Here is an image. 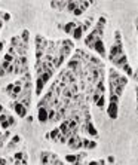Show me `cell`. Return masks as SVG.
Here are the masks:
<instances>
[{
	"mask_svg": "<svg viewBox=\"0 0 138 165\" xmlns=\"http://www.w3.org/2000/svg\"><path fill=\"white\" fill-rule=\"evenodd\" d=\"M115 45L117 46V54L115 55V58L110 61V63L115 66V68H120L125 72V76H126L128 79L129 77H132L134 80H137V73L132 70L131 67V64L128 61V57L126 54H125V49H123V39H122V33L120 30H116L115 31Z\"/></svg>",
	"mask_w": 138,
	"mask_h": 165,
	"instance_id": "6da1fadb",
	"label": "cell"
},
{
	"mask_svg": "<svg viewBox=\"0 0 138 165\" xmlns=\"http://www.w3.org/2000/svg\"><path fill=\"white\" fill-rule=\"evenodd\" d=\"M74 42L71 39H63V40H58V54H61L63 57L70 58L71 54L74 51Z\"/></svg>",
	"mask_w": 138,
	"mask_h": 165,
	"instance_id": "7a4b0ae2",
	"label": "cell"
},
{
	"mask_svg": "<svg viewBox=\"0 0 138 165\" xmlns=\"http://www.w3.org/2000/svg\"><path fill=\"white\" fill-rule=\"evenodd\" d=\"M67 147L70 149V150H74V152H77V150H82V136L80 134H73V136L70 137V138H67Z\"/></svg>",
	"mask_w": 138,
	"mask_h": 165,
	"instance_id": "3957f363",
	"label": "cell"
},
{
	"mask_svg": "<svg viewBox=\"0 0 138 165\" xmlns=\"http://www.w3.org/2000/svg\"><path fill=\"white\" fill-rule=\"evenodd\" d=\"M9 107H11L12 110L18 114V118H27V116H28V114H27V113H28V109H25L21 103L11 101V103H9Z\"/></svg>",
	"mask_w": 138,
	"mask_h": 165,
	"instance_id": "277c9868",
	"label": "cell"
},
{
	"mask_svg": "<svg viewBox=\"0 0 138 165\" xmlns=\"http://www.w3.org/2000/svg\"><path fill=\"white\" fill-rule=\"evenodd\" d=\"M85 128H86L88 138H92V140H98V138H100L98 130L95 128V125H94V122H92V120H85Z\"/></svg>",
	"mask_w": 138,
	"mask_h": 165,
	"instance_id": "5b68a950",
	"label": "cell"
},
{
	"mask_svg": "<svg viewBox=\"0 0 138 165\" xmlns=\"http://www.w3.org/2000/svg\"><path fill=\"white\" fill-rule=\"evenodd\" d=\"M91 49H94V51L97 52V54H98V55H100L101 58H105V57H107V49H105V45H104V39L97 40V42L92 45Z\"/></svg>",
	"mask_w": 138,
	"mask_h": 165,
	"instance_id": "8992f818",
	"label": "cell"
},
{
	"mask_svg": "<svg viewBox=\"0 0 138 165\" xmlns=\"http://www.w3.org/2000/svg\"><path fill=\"white\" fill-rule=\"evenodd\" d=\"M77 24H79V21H69V23H65V24H57V27L59 30H63L64 33L71 34L73 30L77 27Z\"/></svg>",
	"mask_w": 138,
	"mask_h": 165,
	"instance_id": "52a82bcc",
	"label": "cell"
},
{
	"mask_svg": "<svg viewBox=\"0 0 138 165\" xmlns=\"http://www.w3.org/2000/svg\"><path fill=\"white\" fill-rule=\"evenodd\" d=\"M46 46H48V39L43 34H36V51L45 52Z\"/></svg>",
	"mask_w": 138,
	"mask_h": 165,
	"instance_id": "ba28073f",
	"label": "cell"
},
{
	"mask_svg": "<svg viewBox=\"0 0 138 165\" xmlns=\"http://www.w3.org/2000/svg\"><path fill=\"white\" fill-rule=\"evenodd\" d=\"M107 114H109L110 119H117L119 118V104H116V103H109V106H107Z\"/></svg>",
	"mask_w": 138,
	"mask_h": 165,
	"instance_id": "9c48e42d",
	"label": "cell"
},
{
	"mask_svg": "<svg viewBox=\"0 0 138 165\" xmlns=\"http://www.w3.org/2000/svg\"><path fill=\"white\" fill-rule=\"evenodd\" d=\"M37 120H39L40 124L49 122V118H48V107H39L37 109Z\"/></svg>",
	"mask_w": 138,
	"mask_h": 165,
	"instance_id": "30bf717a",
	"label": "cell"
},
{
	"mask_svg": "<svg viewBox=\"0 0 138 165\" xmlns=\"http://www.w3.org/2000/svg\"><path fill=\"white\" fill-rule=\"evenodd\" d=\"M67 2L69 0H58V2H51L49 6H51L54 11H65L67 8Z\"/></svg>",
	"mask_w": 138,
	"mask_h": 165,
	"instance_id": "8fae6325",
	"label": "cell"
},
{
	"mask_svg": "<svg viewBox=\"0 0 138 165\" xmlns=\"http://www.w3.org/2000/svg\"><path fill=\"white\" fill-rule=\"evenodd\" d=\"M45 82L40 79V77H36V83H34V94L37 97H40L42 92H43V88H45Z\"/></svg>",
	"mask_w": 138,
	"mask_h": 165,
	"instance_id": "7c38bea8",
	"label": "cell"
},
{
	"mask_svg": "<svg viewBox=\"0 0 138 165\" xmlns=\"http://www.w3.org/2000/svg\"><path fill=\"white\" fill-rule=\"evenodd\" d=\"M94 21H95V18L94 17H89V18H86L83 23H80V27H82V31H83V34L86 33L88 30L92 27V24H94Z\"/></svg>",
	"mask_w": 138,
	"mask_h": 165,
	"instance_id": "4fadbf2b",
	"label": "cell"
},
{
	"mask_svg": "<svg viewBox=\"0 0 138 165\" xmlns=\"http://www.w3.org/2000/svg\"><path fill=\"white\" fill-rule=\"evenodd\" d=\"M0 68H2V70H5L6 74H13V72H15L13 63H8V61H2V64H0Z\"/></svg>",
	"mask_w": 138,
	"mask_h": 165,
	"instance_id": "5bb4252c",
	"label": "cell"
},
{
	"mask_svg": "<svg viewBox=\"0 0 138 165\" xmlns=\"http://www.w3.org/2000/svg\"><path fill=\"white\" fill-rule=\"evenodd\" d=\"M40 164L42 165L51 164V152H49V150H43V152H40Z\"/></svg>",
	"mask_w": 138,
	"mask_h": 165,
	"instance_id": "9a60e30c",
	"label": "cell"
},
{
	"mask_svg": "<svg viewBox=\"0 0 138 165\" xmlns=\"http://www.w3.org/2000/svg\"><path fill=\"white\" fill-rule=\"evenodd\" d=\"M71 36H73V39H74V40H82V39H83V31H82L80 23L77 24V27H76V29L73 30V33H71Z\"/></svg>",
	"mask_w": 138,
	"mask_h": 165,
	"instance_id": "2e32d148",
	"label": "cell"
},
{
	"mask_svg": "<svg viewBox=\"0 0 138 165\" xmlns=\"http://www.w3.org/2000/svg\"><path fill=\"white\" fill-rule=\"evenodd\" d=\"M59 134H61V132H59V130H58V126H57V128H54L51 132H48L45 137L48 138V140H51V141L57 143V138H58V136H59Z\"/></svg>",
	"mask_w": 138,
	"mask_h": 165,
	"instance_id": "e0dca14e",
	"label": "cell"
},
{
	"mask_svg": "<svg viewBox=\"0 0 138 165\" xmlns=\"http://www.w3.org/2000/svg\"><path fill=\"white\" fill-rule=\"evenodd\" d=\"M0 126H2V131H6V130H9V124H8V118H6V113L0 114Z\"/></svg>",
	"mask_w": 138,
	"mask_h": 165,
	"instance_id": "ac0fdd59",
	"label": "cell"
},
{
	"mask_svg": "<svg viewBox=\"0 0 138 165\" xmlns=\"http://www.w3.org/2000/svg\"><path fill=\"white\" fill-rule=\"evenodd\" d=\"M54 73H55V72H43V73H42L40 76H36V77H40V79L43 80L45 83H48V82H49V80L52 79Z\"/></svg>",
	"mask_w": 138,
	"mask_h": 165,
	"instance_id": "d6986e66",
	"label": "cell"
},
{
	"mask_svg": "<svg viewBox=\"0 0 138 165\" xmlns=\"http://www.w3.org/2000/svg\"><path fill=\"white\" fill-rule=\"evenodd\" d=\"M77 161V153H69V155H65V158H64V162L65 164H69V165H73Z\"/></svg>",
	"mask_w": 138,
	"mask_h": 165,
	"instance_id": "ffe728a7",
	"label": "cell"
},
{
	"mask_svg": "<svg viewBox=\"0 0 138 165\" xmlns=\"http://www.w3.org/2000/svg\"><path fill=\"white\" fill-rule=\"evenodd\" d=\"M105 103H107V97H105V94H103L101 97L98 98V101L95 103V104H97L98 109H101V110H103V109L105 107Z\"/></svg>",
	"mask_w": 138,
	"mask_h": 165,
	"instance_id": "44dd1931",
	"label": "cell"
},
{
	"mask_svg": "<svg viewBox=\"0 0 138 165\" xmlns=\"http://www.w3.org/2000/svg\"><path fill=\"white\" fill-rule=\"evenodd\" d=\"M5 113H6V118H8V124H9V128H13V126H17V119L12 116L9 112H6L5 110Z\"/></svg>",
	"mask_w": 138,
	"mask_h": 165,
	"instance_id": "7402d4cb",
	"label": "cell"
},
{
	"mask_svg": "<svg viewBox=\"0 0 138 165\" xmlns=\"http://www.w3.org/2000/svg\"><path fill=\"white\" fill-rule=\"evenodd\" d=\"M19 37H21V40H23L24 43H27V45H28L30 31H28V30H23V31H21V34H19Z\"/></svg>",
	"mask_w": 138,
	"mask_h": 165,
	"instance_id": "603a6c76",
	"label": "cell"
},
{
	"mask_svg": "<svg viewBox=\"0 0 138 165\" xmlns=\"http://www.w3.org/2000/svg\"><path fill=\"white\" fill-rule=\"evenodd\" d=\"M76 8H77V2H67V8H65V12L69 13H73Z\"/></svg>",
	"mask_w": 138,
	"mask_h": 165,
	"instance_id": "cb8c5ba5",
	"label": "cell"
},
{
	"mask_svg": "<svg viewBox=\"0 0 138 165\" xmlns=\"http://www.w3.org/2000/svg\"><path fill=\"white\" fill-rule=\"evenodd\" d=\"M21 42H23V40H21V37H19V34H18V36H13V37L11 39V46L12 48H18Z\"/></svg>",
	"mask_w": 138,
	"mask_h": 165,
	"instance_id": "d4e9b609",
	"label": "cell"
},
{
	"mask_svg": "<svg viewBox=\"0 0 138 165\" xmlns=\"http://www.w3.org/2000/svg\"><path fill=\"white\" fill-rule=\"evenodd\" d=\"M27 153V150L25 149H23V150H19V152H15L13 153V159H17V161H21L24 158V155Z\"/></svg>",
	"mask_w": 138,
	"mask_h": 165,
	"instance_id": "484cf974",
	"label": "cell"
},
{
	"mask_svg": "<svg viewBox=\"0 0 138 165\" xmlns=\"http://www.w3.org/2000/svg\"><path fill=\"white\" fill-rule=\"evenodd\" d=\"M91 5H94V2H77V6H79V8H82L83 11H86V9Z\"/></svg>",
	"mask_w": 138,
	"mask_h": 165,
	"instance_id": "4316f807",
	"label": "cell"
},
{
	"mask_svg": "<svg viewBox=\"0 0 138 165\" xmlns=\"http://www.w3.org/2000/svg\"><path fill=\"white\" fill-rule=\"evenodd\" d=\"M12 91H13V82H12V83H9V85H6L5 88H3V92H5L8 97L12 94Z\"/></svg>",
	"mask_w": 138,
	"mask_h": 165,
	"instance_id": "83f0119b",
	"label": "cell"
},
{
	"mask_svg": "<svg viewBox=\"0 0 138 165\" xmlns=\"http://www.w3.org/2000/svg\"><path fill=\"white\" fill-rule=\"evenodd\" d=\"M89 141H91V138H88V137H82V150H86L88 146H89Z\"/></svg>",
	"mask_w": 138,
	"mask_h": 165,
	"instance_id": "f1b7e54d",
	"label": "cell"
},
{
	"mask_svg": "<svg viewBox=\"0 0 138 165\" xmlns=\"http://www.w3.org/2000/svg\"><path fill=\"white\" fill-rule=\"evenodd\" d=\"M109 103H116V104H120V98L116 97L115 94H109Z\"/></svg>",
	"mask_w": 138,
	"mask_h": 165,
	"instance_id": "f546056e",
	"label": "cell"
},
{
	"mask_svg": "<svg viewBox=\"0 0 138 165\" xmlns=\"http://www.w3.org/2000/svg\"><path fill=\"white\" fill-rule=\"evenodd\" d=\"M83 13H85V11H83L82 8H79V6L73 11V15H74V17H80V15H83Z\"/></svg>",
	"mask_w": 138,
	"mask_h": 165,
	"instance_id": "4dcf8cb0",
	"label": "cell"
},
{
	"mask_svg": "<svg viewBox=\"0 0 138 165\" xmlns=\"http://www.w3.org/2000/svg\"><path fill=\"white\" fill-rule=\"evenodd\" d=\"M21 141V137L18 136H12V140H11V146H13V144H18V143Z\"/></svg>",
	"mask_w": 138,
	"mask_h": 165,
	"instance_id": "1f68e13d",
	"label": "cell"
},
{
	"mask_svg": "<svg viewBox=\"0 0 138 165\" xmlns=\"http://www.w3.org/2000/svg\"><path fill=\"white\" fill-rule=\"evenodd\" d=\"M97 146H98V141H95V140H91L86 150H94V149H97Z\"/></svg>",
	"mask_w": 138,
	"mask_h": 165,
	"instance_id": "d6a6232c",
	"label": "cell"
},
{
	"mask_svg": "<svg viewBox=\"0 0 138 165\" xmlns=\"http://www.w3.org/2000/svg\"><path fill=\"white\" fill-rule=\"evenodd\" d=\"M57 143H61V144H65V143H67V137H65V136H63V134H59V136H58V138H57Z\"/></svg>",
	"mask_w": 138,
	"mask_h": 165,
	"instance_id": "836d02e7",
	"label": "cell"
},
{
	"mask_svg": "<svg viewBox=\"0 0 138 165\" xmlns=\"http://www.w3.org/2000/svg\"><path fill=\"white\" fill-rule=\"evenodd\" d=\"M13 60H15V58L12 57V55H9L8 52L5 54V57H3V61H8V63H13Z\"/></svg>",
	"mask_w": 138,
	"mask_h": 165,
	"instance_id": "e575fe53",
	"label": "cell"
},
{
	"mask_svg": "<svg viewBox=\"0 0 138 165\" xmlns=\"http://www.w3.org/2000/svg\"><path fill=\"white\" fill-rule=\"evenodd\" d=\"M11 19V13H8V12H3V17H2V21L3 23H8Z\"/></svg>",
	"mask_w": 138,
	"mask_h": 165,
	"instance_id": "d590c367",
	"label": "cell"
},
{
	"mask_svg": "<svg viewBox=\"0 0 138 165\" xmlns=\"http://www.w3.org/2000/svg\"><path fill=\"white\" fill-rule=\"evenodd\" d=\"M105 162H109V164H111V165H115V156H109V158L105 159Z\"/></svg>",
	"mask_w": 138,
	"mask_h": 165,
	"instance_id": "8d00e7d4",
	"label": "cell"
},
{
	"mask_svg": "<svg viewBox=\"0 0 138 165\" xmlns=\"http://www.w3.org/2000/svg\"><path fill=\"white\" fill-rule=\"evenodd\" d=\"M73 165H88V161H76Z\"/></svg>",
	"mask_w": 138,
	"mask_h": 165,
	"instance_id": "74e56055",
	"label": "cell"
},
{
	"mask_svg": "<svg viewBox=\"0 0 138 165\" xmlns=\"http://www.w3.org/2000/svg\"><path fill=\"white\" fill-rule=\"evenodd\" d=\"M0 165H9V162L6 158H0Z\"/></svg>",
	"mask_w": 138,
	"mask_h": 165,
	"instance_id": "f35d334b",
	"label": "cell"
},
{
	"mask_svg": "<svg viewBox=\"0 0 138 165\" xmlns=\"http://www.w3.org/2000/svg\"><path fill=\"white\" fill-rule=\"evenodd\" d=\"M5 45H6V42H5V40H0V54H2V51H3Z\"/></svg>",
	"mask_w": 138,
	"mask_h": 165,
	"instance_id": "ab89813d",
	"label": "cell"
},
{
	"mask_svg": "<svg viewBox=\"0 0 138 165\" xmlns=\"http://www.w3.org/2000/svg\"><path fill=\"white\" fill-rule=\"evenodd\" d=\"M6 76V72L5 70H2V68H0V77H5Z\"/></svg>",
	"mask_w": 138,
	"mask_h": 165,
	"instance_id": "60d3db41",
	"label": "cell"
},
{
	"mask_svg": "<svg viewBox=\"0 0 138 165\" xmlns=\"http://www.w3.org/2000/svg\"><path fill=\"white\" fill-rule=\"evenodd\" d=\"M88 165H98V161H89Z\"/></svg>",
	"mask_w": 138,
	"mask_h": 165,
	"instance_id": "b9f144b4",
	"label": "cell"
},
{
	"mask_svg": "<svg viewBox=\"0 0 138 165\" xmlns=\"http://www.w3.org/2000/svg\"><path fill=\"white\" fill-rule=\"evenodd\" d=\"M3 112H5V107H3V106H2V104H0V114L3 113Z\"/></svg>",
	"mask_w": 138,
	"mask_h": 165,
	"instance_id": "7bdbcfd3",
	"label": "cell"
},
{
	"mask_svg": "<svg viewBox=\"0 0 138 165\" xmlns=\"http://www.w3.org/2000/svg\"><path fill=\"white\" fill-rule=\"evenodd\" d=\"M27 120H28V122H33V116H27Z\"/></svg>",
	"mask_w": 138,
	"mask_h": 165,
	"instance_id": "ee69618b",
	"label": "cell"
},
{
	"mask_svg": "<svg viewBox=\"0 0 138 165\" xmlns=\"http://www.w3.org/2000/svg\"><path fill=\"white\" fill-rule=\"evenodd\" d=\"M3 24H5V23H3V21L0 19V29H3Z\"/></svg>",
	"mask_w": 138,
	"mask_h": 165,
	"instance_id": "f6af8a7d",
	"label": "cell"
},
{
	"mask_svg": "<svg viewBox=\"0 0 138 165\" xmlns=\"http://www.w3.org/2000/svg\"><path fill=\"white\" fill-rule=\"evenodd\" d=\"M2 17H3V11H0V19H2Z\"/></svg>",
	"mask_w": 138,
	"mask_h": 165,
	"instance_id": "bcb514c9",
	"label": "cell"
},
{
	"mask_svg": "<svg viewBox=\"0 0 138 165\" xmlns=\"http://www.w3.org/2000/svg\"><path fill=\"white\" fill-rule=\"evenodd\" d=\"M48 165H52V164H48Z\"/></svg>",
	"mask_w": 138,
	"mask_h": 165,
	"instance_id": "7dc6e473",
	"label": "cell"
}]
</instances>
